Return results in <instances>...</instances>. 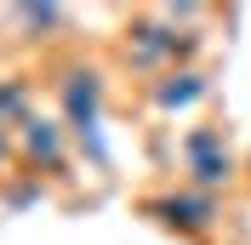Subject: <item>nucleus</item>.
<instances>
[{"instance_id":"f257e3e1","label":"nucleus","mask_w":251,"mask_h":245,"mask_svg":"<svg viewBox=\"0 0 251 245\" xmlns=\"http://www.w3.org/2000/svg\"><path fill=\"white\" fill-rule=\"evenodd\" d=\"M51 114L69 125L75 154L92 171H109V137H103V114H109V69L92 57H57L51 63Z\"/></svg>"},{"instance_id":"f03ea898","label":"nucleus","mask_w":251,"mask_h":245,"mask_svg":"<svg viewBox=\"0 0 251 245\" xmlns=\"http://www.w3.org/2000/svg\"><path fill=\"white\" fill-rule=\"evenodd\" d=\"M200 46H205L200 29L166 23L154 6L131 12V17L120 23V34H114V57H120V69H131V74H143V80L166 74V69H188V63H200Z\"/></svg>"},{"instance_id":"7ed1b4c3","label":"nucleus","mask_w":251,"mask_h":245,"mask_svg":"<svg viewBox=\"0 0 251 245\" xmlns=\"http://www.w3.org/2000/svg\"><path fill=\"white\" fill-rule=\"evenodd\" d=\"M177 166H183L188 188H205V194H228V188L246 177V160L228 143V125L223 120H194L177 137Z\"/></svg>"},{"instance_id":"20e7f679","label":"nucleus","mask_w":251,"mask_h":245,"mask_svg":"<svg viewBox=\"0 0 251 245\" xmlns=\"http://www.w3.org/2000/svg\"><path fill=\"white\" fill-rule=\"evenodd\" d=\"M137 217H149L160 234H177V240H205L223 222V194H205V188H188V183H166V188H149L137 199Z\"/></svg>"},{"instance_id":"39448f33","label":"nucleus","mask_w":251,"mask_h":245,"mask_svg":"<svg viewBox=\"0 0 251 245\" xmlns=\"http://www.w3.org/2000/svg\"><path fill=\"white\" fill-rule=\"evenodd\" d=\"M17 171H29L40 183H69L75 177V137L57 114H34L17 131Z\"/></svg>"},{"instance_id":"423d86ee","label":"nucleus","mask_w":251,"mask_h":245,"mask_svg":"<svg viewBox=\"0 0 251 245\" xmlns=\"http://www.w3.org/2000/svg\"><path fill=\"white\" fill-rule=\"evenodd\" d=\"M205 97H211V74H205L200 63H188V69H166V74L143 80V103L154 108V114H166V120L194 114Z\"/></svg>"},{"instance_id":"0eeeda50","label":"nucleus","mask_w":251,"mask_h":245,"mask_svg":"<svg viewBox=\"0 0 251 245\" xmlns=\"http://www.w3.org/2000/svg\"><path fill=\"white\" fill-rule=\"evenodd\" d=\"M6 23L17 29V40H29V46H46V40H57V34H69V23H75V12L69 6H57V0H40V6H6Z\"/></svg>"},{"instance_id":"6e6552de","label":"nucleus","mask_w":251,"mask_h":245,"mask_svg":"<svg viewBox=\"0 0 251 245\" xmlns=\"http://www.w3.org/2000/svg\"><path fill=\"white\" fill-rule=\"evenodd\" d=\"M40 114V97H34V80L23 74V69H6L0 74V131H23V125Z\"/></svg>"},{"instance_id":"1a4fd4ad","label":"nucleus","mask_w":251,"mask_h":245,"mask_svg":"<svg viewBox=\"0 0 251 245\" xmlns=\"http://www.w3.org/2000/svg\"><path fill=\"white\" fill-rule=\"evenodd\" d=\"M40 199H46V183L29 177V171H17V177L0 183V205H6V211H29V205H40Z\"/></svg>"},{"instance_id":"9d476101","label":"nucleus","mask_w":251,"mask_h":245,"mask_svg":"<svg viewBox=\"0 0 251 245\" xmlns=\"http://www.w3.org/2000/svg\"><path fill=\"white\" fill-rule=\"evenodd\" d=\"M246 183H251V143H246Z\"/></svg>"}]
</instances>
